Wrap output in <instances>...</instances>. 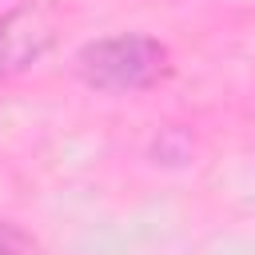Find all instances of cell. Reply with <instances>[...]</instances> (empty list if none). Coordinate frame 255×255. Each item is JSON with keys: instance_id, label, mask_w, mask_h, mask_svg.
Returning <instances> with one entry per match:
<instances>
[{"instance_id": "6da1fadb", "label": "cell", "mask_w": 255, "mask_h": 255, "mask_svg": "<svg viewBox=\"0 0 255 255\" xmlns=\"http://www.w3.org/2000/svg\"><path fill=\"white\" fill-rule=\"evenodd\" d=\"M80 72L96 88H147L163 72V48L147 36H112L80 52Z\"/></svg>"}, {"instance_id": "7a4b0ae2", "label": "cell", "mask_w": 255, "mask_h": 255, "mask_svg": "<svg viewBox=\"0 0 255 255\" xmlns=\"http://www.w3.org/2000/svg\"><path fill=\"white\" fill-rule=\"evenodd\" d=\"M52 20L40 8H16L0 20V80L12 72H24L52 48Z\"/></svg>"}, {"instance_id": "3957f363", "label": "cell", "mask_w": 255, "mask_h": 255, "mask_svg": "<svg viewBox=\"0 0 255 255\" xmlns=\"http://www.w3.org/2000/svg\"><path fill=\"white\" fill-rule=\"evenodd\" d=\"M24 247H28V239L12 223H0V255H20Z\"/></svg>"}]
</instances>
